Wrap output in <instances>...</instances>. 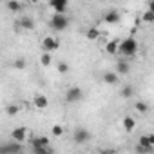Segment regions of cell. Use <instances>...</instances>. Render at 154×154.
<instances>
[{
  "instance_id": "6da1fadb",
  "label": "cell",
  "mask_w": 154,
  "mask_h": 154,
  "mask_svg": "<svg viewBox=\"0 0 154 154\" xmlns=\"http://www.w3.org/2000/svg\"><path fill=\"white\" fill-rule=\"evenodd\" d=\"M136 53H138V42H136L132 36L123 38V40L120 42V51H118V54H122V56H125V58H131V56H134Z\"/></svg>"
},
{
  "instance_id": "7a4b0ae2",
  "label": "cell",
  "mask_w": 154,
  "mask_h": 154,
  "mask_svg": "<svg viewBox=\"0 0 154 154\" xmlns=\"http://www.w3.org/2000/svg\"><path fill=\"white\" fill-rule=\"evenodd\" d=\"M49 26L54 31H65L69 27V18L65 15H53V18L49 20Z\"/></svg>"
},
{
  "instance_id": "3957f363",
  "label": "cell",
  "mask_w": 154,
  "mask_h": 154,
  "mask_svg": "<svg viewBox=\"0 0 154 154\" xmlns=\"http://www.w3.org/2000/svg\"><path fill=\"white\" fill-rule=\"evenodd\" d=\"M82 98H84V91L78 85L69 87L67 93H65V102L67 103H78V102H82Z\"/></svg>"
},
{
  "instance_id": "277c9868",
  "label": "cell",
  "mask_w": 154,
  "mask_h": 154,
  "mask_svg": "<svg viewBox=\"0 0 154 154\" xmlns=\"http://www.w3.org/2000/svg\"><path fill=\"white\" fill-rule=\"evenodd\" d=\"M89 140H91V132H89L85 127L74 129V132H72V141H74L76 145H84V143H87Z\"/></svg>"
},
{
  "instance_id": "5b68a950",
  "label": "cell",
  "mask_w": 154,
  "mask_h": 154,
  "mask_svg": "<svg viewBox=\"0 0 154 154\" xmlns=\"http://www.w3.org/2000/svg\"><path fill=\"white\" fill-rule=\"evenodd\" d=\"M60 47V40L54 36H44L42 38V51L44 53H53Z\"/></svg>"
},
{
  "instance_id": "8992f818",
  "label": "cell",
  "mask_w": 154,
  "mask_h": 154,
  "mask_svg": "<svg viewBox=\"0 0 154 154\" xmlns=\"http://www.w3.org/2000/svg\"><path fill=\"white\" fill-rule=\"evenodd\" d=\"M11 140L17 143H24L27 140V129L26 127H15L11 131Z\"/></svg>"
},
{
  "instance_id": "52a82bcc",
  "label": "cell",
  "mask_w": 154,
  "mask_h": 154,
  "mask_svg": "<svg viewBox=\"0 0 154 154\" xmlns=\"http://www.w3.org/2000/svg\"><path fill=\"white\" fill-rule=\"evenodd\" d=\"M29 145H31V149H44V147H49L51 143H49L47 136H35L29 140Z\"/></svg>"
},
{
  "instance_id": "ba28073f",
  "label": "cell",
  "mask_w": 154,
  "mask_h": 154,
  "mask_svg": "<svg viewBox=\"0 0 154 154\" xmlns=\"http://www.w3.org/2000/svg\"><path fill=\"white\" fill-rule=\"evenodd\" d=\"M2 154H22V143L11 141L2 145Z\"/></svg>"
},
{
  "instance_id": "9c48e42d",
  "label": "cell",
  "mask_w": 154,
  "mask_h": 154,
  "mask_svg": "<svg viewBox=\"0 0 154 154\" xmlns=\"http://www.w3.org/2000/svg\"><path fill=\"white\" fill-rule=\"evenodd\" d=\"M131 72V63L125 60V58H120L118 62H116V74L118 76H125V74H129Z\"/></svg>"
},
{
  "instance_id": "30bf717a",
  "label": "cell",
  "mask_w": 154,
  "mask_h": 154,
  "mask_svg": "<svg viewBox=\"0 0 154 154\" xmlns=\"http://www.w3.org/2000/svg\"><path fill=\"white\" fill-rule=\"evenodd\" d=\"M49 6L54 9V15H65V11H67V2L65 0H51Z\"/></svg>"
},
{
  "instance_id": "8fae6325",
  "label": "cell",
  "mask_w": 154,
  "mask_h": 154,
  "mask_svg": "<svg viewBox=\"0 0 154 154\" xmlns=\"http://www.w3.org/2000/svg\"><path fill=\"white\" fill-rule=\"evenodd\" d=\"M18 27L24 29V31H33V29H35V20H33L31 17L24 15V17L18 18Z\"/></svg>"
},
{
  "instance_id": "7c38bea8",
  "label": "cell",
  "mask_w": 154,
  "mask_h": 154,
  "mask_svg": "<svg viewBox=\"0 0 154 154\" xmlns=\"http://www.w3.org/2000/svg\"><path fill=\"white\" fill-rule=\"evenodd\" d=\"M33 105H35L36 109L44 111V109H47V107H49V98H47L45 94H36V96L33 98Z\"/></svg>"
},
{
  "instance_id": "4fadbf2b",
  "label": "cell",
  "mask_w": 154,
  "mask_h": 154,
  "mask_svg": "<svg viewBox=\"0 0 154 154\" xmlns=\"http://www.w3.org/2000/svg\"><path fill=\"white\" fill-rule=\"evenodd\" d=\"M102 78H103V82H105L107 85H116V84L120 82V76L116 74V71H105Z\"/></svg>"
},
{
  "instance_id": "5bb4252c",
  "label": "cell",
  "mask_w": 154,
  "mask_h": 154,
  "mask_svg": "<svg viewBox=\"0 0 154 154\" xmlns=\"http://www.w3.org/2000/svg\"><path fill=\"white\" fill-rule=\"evenodd\" d=\"M120 42H122V40H118V38H116V40H109V42L105 44V53H107V54H112V56L118 54V51H120Z\"/></svg>"
},
{
  "instance_id": "9a60e30c",
  "label": "cell",
  "mask_w": 154,
  "mask_h": 154,
  "mask_svg": "<svg viewBox=\"0 0 154 154\" xmlns=\"http://www.w3.org/2000/svg\"><path fill=\"white\" fill-rule=\"evenodd\" d=\"M122 127H123V131H125V132H132V131H134V127H136V120H134L132 116H125V118H123V122H122Z\"/></svg>"
},
{
  "instance_id": "2e32d148",
  "label": "cell",
  "mask_w": 154,
  "mask_h": 154,
  "mask_svg": "<svg viewBox=\"0 0 154 154\" xmlns=\"http://www.w3.org/2000/svg\"><path fill=\"white\" fill-rule=\"evenodd\" d=\"M103 20H105V24H116L120 20V13L118 11H107L105 17H103Z\"/></svg>"
},
{
  "instance_id": "e0dca14e",
  "label": "cell",
  "mask_w": 154,
  "mask_h": 154,
  "mask_svg": "<svg viewBox=\"0 0 154 154\" xmlns=\"http://www.w3.org/2000/svg\"><path fill=\"white\" fill-rule=\"evenodd\" d=\"M6 8H8L9 11H13V13H18V11L22 9V4L17 2V0H8V2H6Z\"/></svg>"
},
{
  "instance_id": "ac0fdd59",
  "label": "cell",
  "mask_w": 154,
  "mask_h": 154,
  "mask_svg": "<svg viewBox=\"0 0 154 154\" xmlns=\"http://www.w3.org/2000/svg\"><path fill=\"white\" fill-rule=\"evenodd\" d=\"M85 36H87V40H98L100 38V29L98 27H89Z\"/></svg>"
},
{
  "instance_id": "d6986e66",
  "label": "cell",
  "mask_w": 154,
  "mask_h": 154,
  "mask_svg": "<svg viewBox=\"0 0 154 154\" xmlns=\"http://www.w3.org/2000/svg\"><path fill=\"white\" fill-rule=\"evenodd\" d=\"M134 109H136V112H140V114H147V112H149V105H147L145 102H134Z\"/></svg>"
},
{
  "instance_id": "ffe728a7",
  "label": "cell",
  "mask_w": 154,
  "mask_h": 154,
  "mask_svg": "<svg viewBox=\"0 0 154 154\" xmlns=\"http://www.w3.org/2000/svg\"><path fill=\"white\" fill-rule=\"evenodd\" d=\"M134 96V89H132V85H125V87H122V98H132Z\"/></svg>"
},
{
  "instance_id": "44dd1931",
  "label": "cell",
  "mask_w": 154,
  "mask_h": 154,
  "mask_svg": "<svg viewBox=\"0 0 154 154\" xmlns=\"http://www.w3.org/2000/svg\"><path fill=\"white\" fill-rule=\"evenodd\" d=\"M51 60H53L51 53H42V56H40V63H42L44 67H47V65L51 63Z\"/></svg>"
},
{
  "instance_id": "7402d4cb",
  "label": "cell",
  "mask_w": 154,
  "mask_h": 154,
  "mask_svg": "<svg viewBox=\"0 0 154 154\" xmlns=\"http://www.w3.org/2000/svg\"><path fill=\"white\" fill-rule=\"evenodd\" d=\"M13 67L15 69H18V71H22V69H26V58H15V62H13Z\"/></svg>"
},
{
  "instance_id": "603a6c76",
  "label": "cell",
  "mask_w": 154,
  "mask_h": 154,
  "mask_svg": "<svg viewBox=\"0 0 154 154\" xmlns=\"http://www.w3.org/2000/svg\"><path fill=\"white\" fill-rule=\"evenodd\" d=\"M56 71H58L60 74H67V72H69V63H65V62H58Z\"/></svg>"
},
{
  "instance_id": "cb8c5ba5",
  "label": "cell",
  "mask_w": 154,
  "mask_h": 154,
  "mask_svg": "<svg viewBox=\"0 0 154 154\" xmlns=\"http://www.w3.org/2000/svg\"><path fill=\"white\" fill-rule=\"evenodd\" d=\"M18 111H20V109H18V105H15V103H11V105L6 107V114H8V116H15Z\"/></svg>"
},
{
  "instance_id": "d4e9b609",
  "label": "cell",
  "mask_w": 154,
  "mask_h": 154,
  "mask_svg": "<svg viewBox=\"0 0 154 154\" xmlns=\"http://www.w3.org/2000/svg\"><path fill=\"white\" fill-rule=\"evenodd\" d=\"M51 132H53V136H63V127L62 125H53V129H51Z\"/></svg>"
},
{
  "instance_id": "484cf974",
  "label": "cell",
  "mask_w": 154,
  "mask_h": 154,
  "mask_svg": "<svg viewBox=\"0 0 154 154\" xmlns=\"http://www.w3.org/2000/svg\"><path fill=\"white\" fill-rule=\"evenodd\" d=\"M141 18H143V22H149V24H152V22H154V15H152L149 9H147V11L141 15Z\"/></svg>"
},
{
  "instance_id": "4316f807",
  "label": "cell",
  "mask_w": 154,
  "mask_h": 154,
  "mask_svg": "<svg viewBox=\"0 0 154 154\" xmlns=\"http://www.w3.org/2000/svg\"><path fill=\"white\" fill-rule=\"evenodd\" d=\"M33 154H53V150L49 147H44V149H31Z\"/></svg>"
},
{
  "instance_id": "83f0119b",
  "label": "cell",
  "mask_w": 154,
  "mask_h": 154,
  "mask_svg": "<svg viewBox=\"0 0 154 154\" xmlns=\"http://www.w3.org/2000/svg\"><path fill=\"white\" fill-rule=\"evenodd\" d=\"M100 154H116V150L114 149H102Z\"/></svg>"
},
{
  "instance_id": "f1b7e54d",
  "label": "cell",
  "mask_w": 154,
  "mask_h": 154,
  "mask_svg": "<svg viewBox=\"0 0 154 154\" xmlns=\"http://www.w3.org/2000/svg\"><path fill=\"white\" fill-rule=\"evenodd\" d=\"M149 11L154 15V0H150V2H149Z\"/></svg>"
},
{
  "instance_id": "f546056e",
  "label": "cell",
  "mask_w": 154,
  "mask_h": 154,
  "mask_svg": "<svg viewBox=\"0 0 154 154\" xmlns=\"http://www.w3.org/2000/svg\"><path fill=\"white\" fill-rule=\"evenodd\" d=\"M149 140H150V143H152V147H154V134H149Z\"/></svg>"
}]
</instances>
